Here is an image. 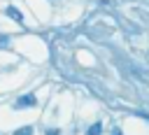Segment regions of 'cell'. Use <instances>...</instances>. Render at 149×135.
<instances>
[{
  "label": "cell",
  "instance_id": "1",
  "mask_svg": "<svg viewBox=\"0 0 149 135\" xmlns=\"http://www.w3.org/2000/svg\"><path fill=\"white\" fill-rule=\"evenodd\" d=\"M35 102H37V98H35L33 93H26V95H21V98L14 102V107H16V109H23V107H33Z\"/></svg>",
  "mask_w": 149,
  "mask_h": 135
},
{
  "label": "cell",
  "instance_id": "2",
  "mask_svg": "<svg viewBox=\"0 0 149 135\" xmlns=\"http://www.w3.org/2000/svg\"><path fill=\"white\" fill-rule=\"evenodd\" d=\"M5 12H7V16H9V19H14L16 23H21V21H23V14H21V12H19V9L14 7V5H9V7L5 9Z\"/></svg>",
  "mask_w": 149,
  "mask_h": 135
},
{
  "label": "cell",
  "instance_id": "3",
  "mask_svg": "<svg viewBox=\"0 0 149 135\" xmlns=\"http://www.w3.org/2000/svg\"><path fill=\"white\" fill-rule=\"evenodd\" d=\"M100 130H102V123H100V121H95V123L86 130V135H100Z\"/></svg>",
  "mask_w": 149,
  "mask_h": 135
},
{
  "label": "cell",
  "instance_id": "4",
  "mask_svg": "<svg viewBox=\"0 0 149 135\" xmlns=\"http://www.w3.org/2000/svg\"><path fill=\"white\" fill-rule=\"evenodd\" d=\"M14 135H33V126H23V128H16Z\"/></svg>",
  "mask_w": 149,
  "mask_h": 135
},
{
  "label": "cell",
  "instance_id": "5",
  "mask_svg": "<svg viewBox=\"0 0 149 135\" xmlns=\"http://www.w3.org/2000/svg\"><path fill=\"white\" fill-rule=\"evenodd\" d=\"M47 135H61L58 128H47Z\"/></svg>",
  "mask_w": 149,
  "mask_h": 135
},
{
  "label": "cell",
  "instance_id": "6",
  "mask_svg": "<svg viewBox=\"0 0 149 135\" xmlns=\"http://www.w3.org/2000/svg\"><path fill=\"white\" fill-rule=\"evenodd\" d=\"M7 44V37H0V47H5Z\"/></svg>",
  "mask_w": 149,
  "mask_h": 135
},
{
  "label": "cell",
  "instance_id": "7",
  "mask_svg": "<svg viewBox=\"0 0 149 135\" xmlns=\"http://www.w3.org/2000/svg\"><path fill=\"white\" fill-rule=\"evenodd\" d=\"M114 135H121V130H116V133H114Z\"/></svg>",
  "mask_w": 149,
  "mask_h": 135
}]
</instances>
